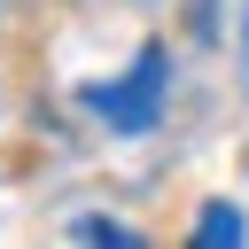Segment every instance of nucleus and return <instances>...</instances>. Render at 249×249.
I'll list each match as a JSON object with an SVG mask.
<instances>
[{
    "label": "nucleus",
    "instance_id": "1",
    "mask_svg": "<svg viewBox=\"0 0 249 249\" xmlns=\"http://www.w3.org/2000/svg\"><path fill=\"white\" fill-rule=\"evenodd\" d=\"M163 93H171V54L148 39V47L132 54V70H124V78H101V86H86L78 101H86L101 124H117V132H148V124L163 117Z\"/></svg>",
    "mask_w": 249,
    "mask_h": 249
},
{
    "label": "nucleus",
    "instance_id": "2",
    "mask_svg": "<svg viewBox=\"0 0 249 249\" xmlns=\"http://www.w3.org/2000/svg\"><path fill=\"white\" fill-rule=\"evenodd\" d=\"M233 241H249V218H241L233 202H202V218H195V249H233Z\"/></svg>",
    "mask_w": 249,
    "mask_h": 249
},
{
    "label": "nucleus",
    "instance_id": "3",
    "mask_svg": "<svg viewBox=\"0 0 249 249\" xmlns=\"http://www.w3.org/2000/svg\"><path fill=\"white\" fill-rule=\"evenodd\" d=\"M70 241H101V249H140V233H132V226H117V218H78V226H70Z\"/></svg>",
    "mask_w": 249,
    "mask_h": 249
},
{
    "label": "nucleus",
    "instance_id": "4",
    "mask_svg": "<svg viewBox=\"0 0 249 249\" xmlns=\"http://www.w3.org/2000/svg\"><path fill=\"white\" fill-rule=\"evenodd\" d=\"M241 70H249V8H241Z\"/></svg>",
    "mask_w": 249,
    "mask_h": 249
}]
</instances>
